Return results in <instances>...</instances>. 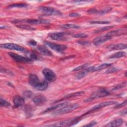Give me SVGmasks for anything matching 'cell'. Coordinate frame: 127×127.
<instances>
[{
  "mask_svg": "<svg viewBox=\"0 0 127 127\" xmlns=\"http://www.w3.org/2000/svg\"><path fill=\"white\" fill-rule=\"evenodd\" d=\"M80 106L77 103H74L72 104L66 105L59 109L54 111L53 113V114L54 115H61L64 114L66 113H68L69 112H72L73 110H76L79 108Z\"/></svg>",
  "mask_w": 127,
  "mask_h": 127,
  "instance_id": "6da1fadb",
  "label": "cell"
},
{
  "mask_svg": "<svg viewBox=\"0 0 127 127\" xmlns=\"http://www.w3.org/2000/svg\"><path fill=\"white\" fill-rule=\"evenodd\" d=\"M110 94L109 91L108 90H106L105 89L101 88L99 89L98 90L95 91L94 92L91 96L88 97L87 99H85L84 101L85 102H91L95 99H96L97 98H102V97H106Z\"/></svg>",
  "mask_w": 127,
  "mask_h": 127,
  "instance_id": "7a4b0ae2",
  "label": "cell"
},
{
  "mask_svg": "<svg viewBox=\"0 0 127 127\" xmlns=\"http://www.w3.org/2000/svg\"><path fill=\"white\" fill-rule=\"evenodd\" d=\"M0 48L5 49H9V50H12L20 52H27L26 49L17 44H14V43H4V44H1L0 45Z\"/></svg>",
  "mask_w": 127,
  "mask_h": 127,
  "instance_id": "3957f363",
  "label": "cell"
},
{
  "mask_svg": "<svg viewBox=\"0 0 127 127\" xmlns=\"http://www.w3.org/2000/svg\"><path fill=\"white\" fill-rule=\"evenodd\" d=\"M39 10L44 13L49 15H61L62 12L52 7L43 6L39 7Z\"/></svg>",
  "mask_w": 127,
  "mask_h": 127,
  "instance_id": "277c9868",
  "label": "cell"
},
{
  "mask_svg": "<svg viewBox=\"0 0 127 127\" xmlns=\"http://www.w3.org/2000/svg\"><path fill=\"white\" fill-rule=\"evenodd\" d=\"M114 104H117V102H116V101H106V102L101 103H100L98 105H96L95 106L93 107L90 110L87 111L85 114H83L82 116H84L85 115H87L89 113H90L92 112L95 111H96V110H98L100 108H102L106 107V106H110V105H114Z\"/></svg>",
  "mask_w": 127,
  "mask_h": 127,
  "instance_id": "5b68a950",
  "label": "cell"
},
{
  "mask_svg": "<svg viewBox=\"0 0 127 127\" xmlns=\"http://www.w3.org/2000/svg\"><path fill=\"white\" fill-rule=\"evenodd\" d=\"M45 43L51 49L54 50L55 51L58 53H63L67 48V46L64 45H61V44H58L54 43H52L50 42L46 41Z\"/></svg>",
  "mask_w": 127,
  "mask_h": 127,
  "instance_id": "8992f818",
  "label": "cell"
},
{
  "mask_svg": "<svg viewBox=\"0 0 127 127\" xmlns=\"http://www.w3.org/2000/svg\"><path fill=\"white\" fill-rule=\"evenodd\" d=\"M15 22H24L32 24H47L50 23V21L48 19H22V20H16Z\"/></svg>",
  "mask_w": 127,
  "mask_h": 127,
  "instance_id": "52a82bcc",
  "label": "cell"
},
{
  "mask_svg": "<svg viewBox=\"0 0 127 127\" xmlns=\"http://www.w3.org/2000/svg\"><path fill=\"white\" fill-rule=\"evenodd\" d=\"M42 73L45 78L49 81H54L56 79V75L55 72L51 69L45 68L42 70Z\"/></svg>",
  "mask_w": 127,
  "mask_h": 127,
  "instance_id": "ba28073f",
  "label": "cell"
},
{
  "mask_svg": "<svg viewBox=\"0 0 127 127\" xmlns=\"http://www.w3.org/2000/svg\"><path fill=\"white\" fill-rule=\"evenodd\" d=\"M8 55L14 61L18 63H30L32 61L28 58L24 57L23 56H21L20 55H19L18 54H15L13 53H8Z\"/></svg>",
  "mask_w": 127,
  "mask_h": 127,
  "instance_id": "9c48e42d",
  "label": "cell"
},
{
  "mask_svg": "<svg viewBox=\"0 0 127 127\" xmlns=\"http://www.w3.org/2000/svg\"><path fill=\"white\" fill-rule=\"evenodd\" d=\"M95 66H92L90 67H87L84 69L83 70L79 72L76 75V78L78 79H81L86 76L88 73L94 71Z\"/></svg>",
  "mask_w": 127,
  "mask_h": 127,
  "instance_id": "30bf717a",
  "label": "cell"
},
{
  "mask_svg": "<svg viewBox=\"0 0 127 127\" xmlns=\"http://www.w3.org/2000/svg\"><path fill=\"white\" fill-rule=\"evenodd\" d=\"M66 34V33L65 32H54L49 33L48 36L53 40L56 41H62L65 39Z\"/></svg>",
  "mask_w": 127,
  "mask_h": 127,
  "instance_id": "8fae6325",
  "label": "cell"
},
{
  "mask_svg": "<svg viewBox=\"0 0 127 127\" xmlns=\"http://www.w3.org/2000/svg\"><path fill=\"white\" fill-rule=\"evenodd\" d=\"M111 38H112L111 37H110V36H109L108 35H107L106 34L104 35L95 38L93 41V43L94 45H96V46L99 45L108 41L109 40L111 39Z\"/></svg>",
  "mask_w": 127,
  "mask_h": 127,
  "instance_id": "7c38bea8",
  "label": "cell"
},
{
  "mask_svg": "<svg viewBox=\"0 0 127 127\" xmlns=\"http://www.w3.org/2000/svg\"><path fill=\"white\" fill-rule=\"evenodd\" d=\"M25 101L24 98L19 95H15L13 98V107L14 108H18L22 106L24 104Z\"/></svg>",
  "mask_w": 127,
  "mask_h": 127,
  "instance_id": "4fadbf2b",
  "label": "cell"
},
{
  "mask_svg": "<svg viewBox=\"0 0 127 127\" xmlns=\"http://www.w3.org/2000/svg\"><path fill=\"white\" fill-rule=\"evenodd\" d=\"M32 101L35 104L38 106H41L44 104L47 101V98L41 95H39L35 96L33 99Z\"/></svg>",
  "mask_w": 127,
  "mask_h": 127,
  "instance_id": "5bb4252c",
  "label": "cell"
},
{
  "mask_svg": "<svg viewBox=\"0 0 127 127\" xmlns=\"http://www.w3.org/2000/svg\"><path fill=\"white\" fill-rule=\"evenodd\" d=\"M126 33H127V31L126 29H117L115 30H113L111 32L107 33L106 34L108 35L110 37L112 38L113 37L118 36H121L122 35L126 34Z\"/></svg>",
  "mask_w": 127,
  "mask_h": 127,
  "instance_id": "9a60e30c",
  "label": "cell"
},
{
  "mask_svg": "<svg viewBox=\"0 0 127 127\" xmlns=\"http://www.w3.org/2000/svg\"><path fill=\"white\" fill-rule=\"evenodd\" d=\"M127 44L124 43H119L117 44L110 45L107 48L111 50H123L127 48Z\"/></svg>",
  "mask_w": 127,
  "mask_h": 127,
  "instance_id": "2e32d148",
  "label": "cell"
},
{
  "mask_svg": "<svg viewBox=\"0 0 127 127\" xmlns=\"http://www.w3.org/2000/svg\"><path fill=\"white\" fill-rule=\"evenodd\" d=\"M40 82L38 76L34 74H31L29 76V83L31 86L35 87Z\"/></svg>",
  "mask_w": 127,
  "mask_h": 127,
  "instance_id": "e0dca14e",
  "label": "cell"
},
{
  "mask_svg": "<svg viewBox=\"0 0 127 127\" xmlns=\"http://www.w3.org/2000/svg\"><path fill=\"white\" fill-rule=\"evenodd\" d=\"M84 93V92L83 91H78V92H74V93H70V94H69L68 95H65L62 99L56 101V102H58L63 101L64 100L67 99H69V98H73V97H77V96H81Z\"/></svg>",
  "mask_w": 127,
  "mask_h": 127,
  "instance_id": "ac0fdd59",
  "label": "cell"
},
{
  "mask_svg": "<svg viewBox=\"0 0 127 127\" xmlns=\"http://www.w3.org/2000/svg\"><path fill=\"white\" fill-rule=\"evenodd\" d=\"M68 104V103L67 102H64V103H59L56 105L52 106V107H50L48 108H47V109H46L43 112V113H46L49 112H51V111H53L55 110H57L58 109H60L66 105Z\"/></svg>",
  "mask_w": 127,
  "mask_h": 127,
  "instance_id": "d6986e66",
  "label": "cell"
},
{
  "mask_svg": "<svg viewBox=\"0 0 127 127\" xmlns=\"http://www.w3.org/2000/svg\"><path fill=\"white\" fill-rule=\"evenodd\" d=\"M123 123V120L122 119H117L108 123L105 127H119Z\"/></svg>",
  "mask_w": 127,
  "mask_h": 127,
  "instance_id": "ffe728a7",
  "label": "cell"
},
{
  "mask_svg": "<svg viewBox=\"0 0 127 127\" xmlns=\"http://www.w3.org/2000/svg\"><path fill=\"white\" fill-rule=\"evenodd\" d=\"M48 87V83L46 80H43L40 81L38 85L34 88L38 90L44 91Z\"/></svg>",
  "mask_w": 127,
  "mask_h": 127,
  "instance_id": "44dd1931",
  "label": "cell"
},
{
  "mask_svg": "<svg viewBox=\"0 0 127 127\" xmlns=\"http://www.w3.org/2000/svg\"><path fill=\"white\" fill-rule=\"evenodd\" d=\"M39 51L43 55L47 56H52L53 54L50 51H49L46 47L43 46H39L38 47Z\"/></svg>",
  "mask_w": 127,
  "mask_h": 127,
  "instance_id": "7402d4cb",
  "label": "cell"
},
{
  "mask_svg": "<svg viewBox=\"0 0 127 127\" xmlns=\"http://www.w3.org/2000/svg\"><path fill=\"white\" fill-rule=\"evenodd\" d=\"M126 56V53L125 52H118L115 53H114L113 54L111 55L109 58L110 59H117V58H120L122 57H125Z\"/></svg>",
  "mask_w": 127,
  "mask_h": 127,
  "instance_id": "603a6c76",
  "label": "cell"
},
{
  "mask_svg": "<svg viewBox=\"0 0 127 127\" xmlns=\"http://www.w3.org/2000/svg\"><path fill=\"white\" fill-rule=\"evenodd\" d=\"M112 65V63H103V64H101L100 65H99L98 66H96V67L95 66V69H94V71L101 70L105 69V68H106L107 67H110Z\"/></svg>",
  "mask_w": 127,
  "mask_h": 127,
  "instance_id": "cb8c5ba5",
  "label": "cell"
},
{
  "mask_svg": "<svg viewBox=\"0 0 127 127\" xmlns=\"http://www.w3.org/2000/svg\"><path fill=\"white\" fill-rule=\"evenodd\" d=\"M80 26L74 24H70L67 23L62 25V28L64 29H79L80 28Z\"/></svg>",
  "mask_w": 127,
  "mask_h": 127,
  "instance_id": "d4e9b609",
  "label": "cell"
},
{
  "mask_svg": "<svg viewBox=\"0 0 127 127\" xmlns=\"http://www.w3.org/2000/svg\"><path fill=\"white\" fill-rule=\"evenodd\" d=\"M27 6H28V4L25 3H13L12 4H10L8 5L7 7V8H13V7L21 8V7H25Z\"/></svg>",
  "mask_w": 127,
  "mask_h": 127,
  "instance_id": "484cf974",
  "label": "cell"
},
{
  "mask_svg": "<svg viewBox=\"0 0 127 127\" xmlns=\"http://www.w3.org/2000/svg\"><path fill=\"white\" fill-rule=\"evenodd\" d=\"M16 26L19 28L25 29L27 30H35V29L32 27H31L27 25H23V24H20V25H17Z\"/></svg>",
  "mask_w": 127,
  "mask_h": 127,
  "instance_id": "4316f807",
  "label": "cell"
},
{
  "mask_svg": "<svg viewBox=\"0 0 127 127\" xmlns=\"http://www.w3.org/2000/svg\"><path fill=\"white\" fill-rule=\"evenodd\" d=\"M112 9V7H106L104 8L103 9H101L100 10H98V13L97 14H99V15H102V14H104L106 13H107L108 12H109Z\"/></svg>",
  "mask_w": 127,
  "mask_h": 127,
  "instance_id": "83f0119b",
  "label": "cell"
},
{
  "mask_svg": "<svg viewBox=\"0 0 127 127\" xmlns=\"http://www.w3.org/2000/svg\"><path fill=\"white\" fill-rule=\"evenodd\" d=\"M114 26H106V27H102L100 28V29H98L97 30H96L94 31V33H99L101 32H103L104 31H106V30H108L110 29H111L112 27H113Z\"/></svg>",
  "mask_w": 127,
  "mask_h": 127,
  "instance_id": "f1b7e54d",
  "label": "cell"
},
{
  "mask_svg": "<svg viewBox=\"0 0 127 127\" xmlns=\"http://www.w3.org/2000/svg\"><path fill=\"white\" fill-rule=\"evenodd\" d=\"M27 56L28 57H27L28 58H29V59H30L31 61L32 60H37L38 59V57L34 53H30L29 52H27Z\"/></svg>",
  "mask_w": 127,
  "mask_h": 127,
  "instance_id": "f546056e",
  "label": "cell"
},
{
  "mask_svg": "<svg viewBox=\"0 0 127 127\" xmlns=\"http://www.w3.org/2000/svg\"><path fill=\"white\" fill-rule=\"evenodd\" d=\"M89 64H82L80 66H78L76 67H75L73 70L72 71H79L80 70H82V69H84L85 68H86V67H87L89 65Z\"/></svg>",
  "mask_w": 127,
  "mask_h": 127,
  "instance_id": "4dcf8cb0",
  "label": "cell"
},
{
  "mask_svg": "<svg viewBox=\"0 0 127 127\" xmlns=\"http://www.w3.org/2000/svg\"><path fill=\"white\" fill-rule=\"evenodd\" d=\"M119 68L118 67H111L109 68L105 72L106 73L109 74V73H114L115 72L118 71V70H119Z\"/></svg>",
  "mask_w": 127,
  "mask_h": 127,
  "instance_id": "1f68e13d",
  "label": "cell"
},
{
  "mask_svg": "<svg viewBox=\"0 0 127 127\" xmlns=\"http://www.w3.org/2000/svg\"><path fill=\"white\" fill-rule=\"evenodd\" d=\"M0 105L1 107H8L10 106V104L9 103V102L2 99L1 98H0Z\"/></svg>",
  "mask_w": 127,
  "mask_h": 127,
  "instance_id": "d6a6232c",
  "label": "cell"
},
{
  "mask_svg": "<svg viewBox=\"0 0 127 127\" xmlns=\"http://www.w3.org/2000/svg\"><path fill=\"white\" fill-rule=\"evenodd\" d=\"M72 37H74V38H84L87 37L88 35L85 33H78V34H75L74 35H73Z\"/></svg>",
  "mask_w": 127,
  "mask_h": 127,
  "instance_id": "836d02e7",
  "label": "cell"
},
{
  "mask_svg": "<svg viewBox=\"0 0 127 127\" xmlns=\"http://www.w3.org/2000/svg\"><path fill=\"white\" fill-rule=\"evenodd\" d=\"M126 86V82H124L123 83H121L118 85H117L116 86H115L113 89V90H118V89H121V88H124V87H125Z\"/></svg>",
  "mask_w": 127,
  "mask_h": 127,
  "instance_id": "e575fe53",
  "label": "cell"
},
{
  "mask_svg": "<svg viewBox=\"0 0 127 127\" xmlns=\"http://www.w3.org/2000/svg\"><path fill=\"white\" fill-rule=\"evenodd\" d=\"M91 24H105L110 23L109 21H91L89 22Z\"/></svg>",
  "mask_w": 127,
  "mask_h": 127,
  "instance_id": "d590c367",
  "label": "cell"
},
{
  "mask_svg": "<svg viewBox=\"0 0 127 127\" xmlns=\"http://www.w3.org/2000/svg\"><path fill=\"white\" fill-rule=\"evenodd\" d=\"M0 72H1L4 73H6V74H8V75H12L13 74L12 71H10V70H8V69H5V68H3V67H0Z\"/></svg>",
  "mask_w": 127,
  "mask_h": 127,
  "instance_id": "8d00e7d4",
  "label": "cell"
},
{
  "mask_svg": "<svg viewBox=\"0 0 127 127\" xmlns=\"http://www.w3.org/2000/svg\"><path fill=\"white\" fill-rule=\"evenodd\" d=\"M32 92H31V91H29V90H27V91H25L24 92V95L25 96H26V97H31L32 96Z\"/></svg>",
  "mask_w": 127,
  "mask_h": 127,
  "instance_id": "74e56055",
  "label": "cell"
},
{
  "mask_svg": "<svg viewBox=\"0 0 127 127\" xmlns=\"http://www.w3.org/2000/svg\"><path fill=\"white\" fill-rule=\"evenodd\" d=\"M69 16L72 17H79L80 15L77 12H72L69 14Z\"/></svg>",
  "mask_w": 127,
  "mask_h": 127,
  "instance_id": "f35d334b",
  "label": "cell"
},
{
  "mask_svg": "<svg viewBox=\"0 0 127 127\" xmlns=\"http://www.w3.org/2000/svg\"><path fill=\"white\" fill-rule=\"evenodd\" d=\"M126 103H127V101L126 100L125 101H124V102H123V103H121V104H117V105L115 107V108H119L122 107H123L124 106L126 105Z\"/></svg>",
  "mask_w": 127,
  "mask_h": 127,
  "instance_id": "ab89813d",
  "label": "cell"
},
{
  "mask_svg": "<svg viewBox=\"0 0 127 127\" xmlns=\"http://www.w3.org/2000/svg\"><path fill=\"white\" fill-rule=\"evenodd\" d=\"M97 124V122L96 121H92L91 122H90V123H89L88 124H87L86 125H84V127H93L94 126H95L96 124Z\"/></svg>",
  "mask_w": 127,
  "mask_h": 127,
  "instance_id": "60d3db41",
  "label": "cell"
},
{
  "mask_svg": "<svg viewBox=\"0 0 127 127\" xmlns=\"http://www.w3.org/2000/svg\"><path fill=\"white\" fill-rule=\"evenodd\" d=\"M28 44L31 46H36L37 45V42L34 40H30L28 42Z\"/></svg>",
  "mask_w": 127,
  "mask_h": 127,
  "instance_id": "b9f144b4",
  "label": "cell"
},
{
  "mask_svg": "<svg viewBox=\"0 0 127 127\" xmlns=\"http://www.w3.org/2000/svg\"><path fill=\"white\" fill-rule=\"evenodd\" d=\"M78 43L82 45H87L89 44V42L88 41H78Z\"/></svg>",
  "mask_w": 127,
  "mask_h": 127,
  "instance_id": "7bdbcfd3",
  "label": "cell"
}]
</instances>
